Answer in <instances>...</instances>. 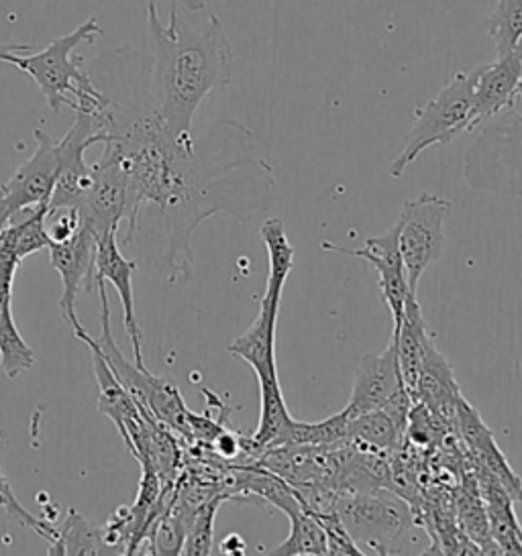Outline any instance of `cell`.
<instances>
[{
    "label": "cell",
    "instance_id": "1",
    "mask_svg": "<svg viewBox=\"0 0 522 556\" xmlns=\"http://www.w3.org/2000/svg\"><path fill=\"white\" fill-rule=\"evenodd\" d=\"M274 169L260 155L253 132L219 121L200 137H182L147 181L125 245L147 243V260L172 283L195 274L192 237L214 214L249 223L276 202Z\"/></svg>",
    "mask_w": 522,
    "mask_h": 556
},
{
    "label": "cell",
    "instance_id": "2",
    "mask_svg": "<svg viewBox=\"0 0 522 556\" xmlns=\"http://www.w3.org/2000/svg\"><path fill=\"white\" fill-rule=\"evenodd\" d=\"M147 29L153 48L149 70L153 111L170 135H192L198 106L233 78V48L223 23L211 15L204 27H192L179 13L163 23L151 0Z\"/></svg>",
    "mask_w": 522,
    "mask_h": 556
},
{
    "label": "cell",
    "instance_id": "3",
    "mask_svg": "<svg viewBox=\"0 0 522 556\" xmlns=\"http://www.w3.org/2000/svg\"><path fill=\"white\" fill-rule=\"evenodd\" d=\"M261 241L268 249L270 271L260 312L251 327L228 344V353L245 361L260 383V422L251 442L258 448H274L284 444L286 432L294 420L284 400L276 365L277 314L286 279L294 267V247L290 245L282 218L263 220Z\"/></svg>",
    "mask_w": 522,
    "mask_h": 556
},
{
    "label": "cell",
    "instance_id": "4",
    "mask_svg": "<svg viewBox=\"0 0 522 556\" xmlns=\"http://www.w3.org/2000/svg\"><path fill=\"white\" fill-rule=\"evenodd\" d=\"M100 34L98 18H86L72 34L53 39L46 50L32 55L7 53L2 64L25 72L39 86L51 113H60L64 106H70L76 113L98 115L109 106V97L82 67V60L74 55V51L82 43H95Z\"/></svg>",
    "mask_w": 522,
    "mask_h": 556
},
{
    "label": "cell",
    "instance_id": "5",
    "mask_svg": "<svg viewBox=\"0 0 522 556\" xmlns=\"http://www.w3.org/2000/svg\"><path fill=\"white\" fill-rule=\"evenodd\" d=\"M463 155V178L475 192L522 198V113L514 106L482 123Z\"/></svg>",
    "mask_w": 522,
    "mask_h": 556
},
{
    "label": "cell",
    "instance_id": "6",
    "mask_svg": "<svg viewBox=\"0 0 522 556\" xmlns=\"http://www.w3.org/2000/svg\"><path fill=\"white\" fill-rule=\"evenodd\" d=\"M98 292H100V325L102 334L95 339L98 349L102 351L104 359L109 361L116 379L125 386L130 397L137 402L141 412L151 414L158 418V422L176 430L184 437H192L190 430V409L186 408L178 386L165 377L153 376L147 371V367H139L135 361L130 363L125 353L114 343L113 330H111V304L107 295V281L97 279Z\"/></svg>",
    "mask_w": 522,
    "mask_h": 556
},
{
    "label": "cell",
    "instance_id": "7",
    "mask_svg": "<svg viewBox=\"0 0 522 556\" xmlns=\"http://www.w3.org/2000/svg\"><path fill=\"white\" fill-rule=\"evenodd\" d=\"M473 131V70L459 72L414 113L407 146L390 164L391 178H402L426 149L447 148L463 132Z\"/></svg>",
    "mask_w": 522,
    "mask_h": 556
},
{
    "label": "cell",
    "instance_id": "8",
    "mask_svg": "<svg viewBox=\"0 0 522 556\" xmlns=\"http://www.w3.org/2000/svg\"><path fill=\"white\" fill-rule=\"evenodd\" d=\"M335 511L361 553H400V542L414 526L410 507L386 491L359 490L341 495Z\"/></svg>",
    "mask_w": 522,
    "mask_h": 556
},
{
    "label": "cell",
    "instance_id": "9",
    "mask_svg": "<svg viewBox=\"0 0 522 556\" xmlns=\"http://www.w3.org/2000/svg\"><path fill=\"white\" fill-rule=\"evenodd\" d=\"M451 213L453 202L437 194H421L402 204V211L396 220V232L408 288L414 294L424 271L439 262L445 253V220Z\"/></svg>",
    "mask_w": 522,
    "mask_h": 556
},
{
    "label": "cell",
    "instance_id": "10",
    "mask_svg": "<svg viewBox=\"0 0 522 556\" xmlns=\"http://www.w3.org/2000/svg\"><path fill=\"white\" fill-rule=\"evenodd\" d=\"M107 141L109 132L104 111L98 115L76 113L72 129L65 132L64 139L55 141L58 180L49 200V211L62 206H78L92 180V165L86 164V151L98 143L104 146Z\"/></svg>",
    "mask_w": 522,
    "mask_h": 556
},
{
    "label": "cell",
    "instance_id": "11",
    "mask_svg": "<svg viewBox=\"0 0 522 556\" xmlns=\"http://www.w3.org/2000/svg\"><path fill=\"white\" fill-rule=\"evenodd\" d=\"M37 149L15 174L0 186V230L9 227L15 216L49 204L58 180L55 139L41 129L35 131Z\"/></svg>",
    "mask_w": 522,
    "mask_h": 556
},
{
    "label": "cell",
    "instance_id": "12",
    "mask_svg": "<svg viewBox=\"0 0 522 556\" xmlns=\"http://www.w3.org/2000/svg\"><path fill=\"white\" fill-rule=\"evenodd\" d=\"M82 225L98 239L116 232L121 220L129 218V178L116 151L104 146L100 162L92 165V180L78 206Z\"/></svg>",
    "mask_w": 522,
    "mask_h": 556
},
{
    "label": "cell",
    "instance_id": "13",
    "mask_svg": "<svg viewBox=\"0 0 522 556\" xmlns=\"http://www.w3.org/2000/svg\"><path fill=\"white\" fill-rule=\"evenodd\" d=\"M321 249L370 263L377 271L380 294H382V302L390 311L391 325L394 327L400 325V320L405 316L408 298L417 294L408 288L407 274H405V265H402L400 249H398L396 225L386 230L384 235L365 239L361 249H345V247L333 245L328 241H323Z\"/></svg>",
    "mask_w": 522,
    "mask_h": 556
},
{
    "label": "cell",
    "instance_id": "14",
    "mask_svg": "<svg viewBox=\"0 0 522 556\" xmlns=\"http://www.w3.org/2000/svg\"><path fill=\"white\" fill-rule=\"evenodd\" d=\"M405 390L407 388L400 374L396 343L390 337V343L384 351L368 353L359 359L353 374L351 395L343 412L351 420L361 414L386 408L391 400Z\"/></svg>",
    "mask_w": 522,
    "mask_h": 556
},
{
    "label": "cell",
    "instance_id": "15",
    "mask_svg": "<svg viewBox=\"0 0 522 556\" xmlns=\"http://www.w3.org/2000/svg\"><path fill=\"white\" fill-rule=\"evenodd\" d=\"M97 245V235L84 225L72 239L49 245L51 265L60 274L64 286V292L60 298V312L72 330L82 327L76 314V298L80 290L90 292L95 286Z\"/></svg>",
    "mask_w": 522,
    "mask_h": 556
},
{
    "label": "cell",
    "instance_id": "16",
    "mask_svg": "<svg viewBox=\"0 0 522 556\" xmlns=\"http://www.w3.org/2000/svg\"><path fill=\"white\" fill-rule=\"evenodd\" d=\"M521 74L519 48L492 64L473 70V131L492 116L500 115L517 104Z\"/></svg>",
    "mask_w": 522,
    "mask_h": 556
},
{
    "label": "cell",
    "instance_id": "17",
    "mask_svg": "<svg viewBox=\"0 0 522 556\" xmlns=\"http://www.w3.org/2000/svg\"><path fill=\"white\" fill-rule=\"evenodd\" d=\"M137 269V262L127 260L116 245V232H111L102 239H98L97 262H95V283L97 279L109 281L116 290L121 306H123V327L133 344V361L139 367H146L144 363V332L139 327L137 314H135V298H133V274Z\"/></svg>",
    "mask_w": 522,
    "mask_h": 556
},
{
    "label": "cell",
    "instance_id": "18",
    "mask_svg": "<svg viewBox=\"0 0 522 556\" xmlns=\"http://www.w3.org/2000/svg\"><path fill=\"white\" fill-rule=\"evenodd\" d=\"M456 425L461 430V437L465 441V446L470 448L473 460L477 465H482L484 469H488L514 502H521V477L514 473V469L508 465L502 451L494 441L492 430L484 425L477 409L473 408L468 400H463V395H459V400H457Z\"/></svg>",
    "mask_w": 522,
    "mask_h": 556
},
{
    "label": "cell",
    "instance_id": "19",
    "mask_svg": "<svg viewBox=\"0 0 522 556\" xmlns=\"http://www.w3.org/2000/svg\"><path fill=\"white\" fill-rule=\"evenodd\" d=\"M475 481L486 507L489 536L500 555H522V528L514 514V500L506 493L500 481L475 463Z\"/></svg>",
    "mask_w": 522,
    "mask_h": 556
},
{
    "label": "cell",
    "instance_id": "20",
    "mask_svg": "<svg viewBox=\"0 0 522 556\" xmlns=\"http://www.w3.org/2000/svg\"><path fill=\"white\" fill-rule=\"evenodd\" d=\"M405 437L407 426L400 425L386 409H374L347 422V441L356 442L363 451H396L402 446Z\"/></svg>",
    "mask_w": 522,
    "mask_h": 556
},
{
    "label": "cell",
    "instance_id": "21",
    "mask_svg": "<svg viewBox=\"0 0 522 556\" xmlns=\"http://www.w3.org/2000/svg\"><path fill=\"white\" fill-rule=\"evenodd\" d=\"M58 536L49 542L48 555H107L109 544L104 540V526H95L74 507L67 509L64 523L55 526Z\"/></svg>",
    "mask_w": 522,
    "mask_h": 556
},
{
    "label": "cell",
    "instance_id": "22",
    "mask_svg": "<svg viewBox=\"0 0 522 556\" xmlns=\"http://www.w3.org/2000/svg\"><path fill=\"white\" fill-rule=\"evenodd\" d=\"M290 518V534L279 546L272 551V555L298 556L328 555V540L325 528L319 518L310 511L309 507H296L286 514Z\"/></svg>",
    "mask_w": 522,
    "mask_h": 556
},
{
    "label": "cell",
    "instance_id": "23",
    "mask_svg": "<svg viewBox=\"0 0 522 556\" xmlns=\"http://www.w3.org/2000/svg\"><path fill=\"white\" fill-rule=\"evenodd\" d=\"M49 204H41L35 211H29V216L23 218L16 225H9L0 230V241L4 247L15 255L18 262L29 257L33 253H39L44 249H49L48 227H46V216H48Z\"/></svg>",
    "mask_w": 522,
    "mask_h": 556
},
{
    "label": "cell",
    "instance_id": "24",
    "mask_svg": "<svg viewBox=\"0 0 522 556\" xmlns=\"http://www.w3.org/2000/svg\"><path fill=\"white\" fill-rule=\"evenodd\" d=\"M35 365V351L21 337L13 318V302L0 311V367L9 379L23 376Z\"/></svg>",
    "mask_w": 522,
    "mask_h": 556
},
{
    "label": "cell",
    "instance_id": "25",
    "mask_svg": "<svg viewBox=\"0 0 522 556\" xmlns=\"http://www.w3.org/2000/svg\"><path fill=\"white\" fill-rule=\"evenodd\" d=\"M486 29L498 58L517 50L522 39V0H496V7L486 21Z\"/></svg>",
    "mask_w": 522,
    "mask_h": 556
},
{
    "label": "cell",
    "instance_id": "26",
    "mask_svg": "<svg viewBox=\"0 0 522 556\" xmlns=\"http://www.w3.org/2000/svg\"><path fill=\"white\" fill-rule=\"evenodd\" d=\"M347 414L339 412L321 422H296L286 432L284 444H298V446H326L347 441Z\"/></svg>",
    "mask_w": 522,
    "mask_h": 556
},
{
    "label": "cell",
    "instance_id": "27",
    "mask_svg": "<svg viewBox=\"0 0 522 556\" xmlns=\"http://www.w3.org/2000/svg\"><path fill=\"white\" fill-rule=\"evenodd\" d=\"M225 497L214 495L209 502H204L202 506L195 511L192 523L188 528L186 542L182 548V555H211L212 542H214V516L219 511V507L223 504Z\"/></svg>",
    "mask_w": 522,
    "mask_h": 556
},
{
    "label": "cell",
    "instance_id": "28",
    "mask_svg": "<svg viewBox=\"0 0 522 556\" xmlns=\"http://www.w3.org/2000/svg\"><path fill=\"white\" fill-rule=\"evenodd\" d=\"M0 497H2V509H4L9 516H13L16 523L29 528L33 532H37L39 536L49 540V542L55 540V536H58L55 523L46 522V520H41V518H35L32 511H27L25 507L18 504L15 493L11 490V483H9V479L2 473V469H0Z\"/></svg>",
    "mask_w": 522,
    "mask_h": 556
},
{
    "label": "cell",
    "instance_id": "29",
    "mask_svg": "<svg viewBox=\"0 0 522 556\" xmlns=\"http://www.w3.org/2000/svg\"><path fill=\"white\" fill-rule=\"evenodd\" d=\"M314 516L319 518V522L323 523V528H325L326 540H328V555H363L359 551L358 544L349 536L347 528L343 526L341 518H339V514L335 509L333 511H325V514H314Z\"/></svg>",
    "mask_w": 522,
    "mask_h": 556
},
{
    "label": "cell",
    "instance_id": "30",
    "mask_svg": "<svg viewBox=\"0 0 522 556\" xmlns=\"http://www.w3.org/2000/svg\"><path fill=\"white\" fill-rule=\"evenodd\" d=\"M21 262L0 241V298H13V281Z\"/></svg>",
    "mask_w": 522,
    "mask_h": 556
},
{
    "label": "cell",
    "instance_id": "31",
    "mask_svg": "<svg viewBox=\"0 0 522 556\" xmlns=\"http://www.w3.org/2000/svg\"><path fill=\"white\" fill-rule=\"evenodd\" d=\"M25 51H33L32 43H18V41H11L9 37L0 35V62L4 60L7 53H25Z\"/></svg>",
    "mask_w": 522,
    "mask_h": 556
},
{
    "label": "cell",
    "instance_id": "32",
    "mask_svg": "<svg viewBox=\"0 0 522 556\" xmlns=\"http://www.w3.org/2000/svg\"><path fill=\"white\" fill-rule=\"evenodd\" d=\"M207 9V0H186V11L200 13ZM178 15V0H170V17Z\"/></svg>",
    "mask_w": 522,
    "mask_h": 556
},
{
    "label": "cell",
    "instance_id": "33",
    "mask_svg": "<svg viewBox=\"0 0 522 556\" xmlns=\"http://www.w3.org/2000/svg\"><path fill=\"white\" fill-rule=\"evenodd\" d=\"M223 551L228 553V555H244L245 542L241 540V536L231 534V536H227V540L223 542Z\"/></svg>",
    "mask_w": 522,
    "mask_h": 556
},
{
    "label": "cell",
    "instance_id": "34",
    "mask_svg": "<svg viewBox=\"0 0 522 556\" xmlns=\"http://www.w3.org/2000/svg\"><path fill=\"white\" fill-rule=\"evenodd\" d=\"M519 50H521V64H522V39L519 41V46H517ZM519 97L522 99V74H521V84H519Z\"/></svg>",
    "mask_w": 522,
    "mask_h": 556
},
{
    "label": "cell",
    "instance_id": "35",
    "mask_svg": "<svg viewBox=\"0 0 522 556\" xmlns=\"http://www.w3.org/2000/svg\"><path fill=\"white\" fill-rule=\"evenodd\" d=\"M9 302H13V298H0V311H2V306H7Z\"/></svg>",
    "mask_w": 522,
    "mask_h": 556
},
{
    "label": "cell",
    "instance_id": "36",
    "mask_svg": "<svg viewBox=\"0 0 522 556\" xmlns=\"http://www.w3.org/2000/svg\"><path fill=\"white\" fill-rule=\"evenodd\" d=\"M0 507H2V497H0Z\"/></svg>",
    "mask_w": 522,
    "mask_h": 556
}]
</instances>
